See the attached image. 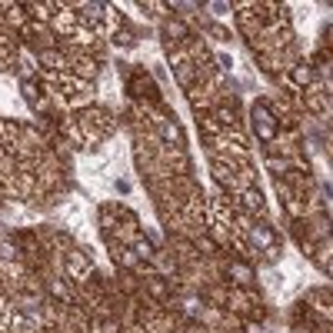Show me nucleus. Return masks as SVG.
Wrapping results in <instances>:
<instances>
[{"label":"nucleus","mask_w":333,"mask_h":333,"mask_svg":"<svg viewBox=\"0 0 333 333\" xmlns=\"http://www.w3.org/2000/svg\"><path fill=\"white\" fill-rule=\"evenodd\" d=\"M253 127H256V137H263V140H270V137L277 133L273 117H270V110H266L263 103H256V107H253Z\"/></svg>","instance_id":"f257e3e1"},{"label":"nucleus","mask_w":333,"mask_h":333,"mask_svg":"<svg viewBox=\"0 0 333 333\" xmlns=\"http://www.w3.org/2000/svg\"><path fill=\"white\" fill-rule=\"evenodd\" d=\"M293 83H300V87L313 83V70L310 67H297V70H293Z\"/></svg>","instance_id":"f03ea898"},{"label":"nucleus","mask_w":333,"mask_h":333,"mask_svg":"<svg viewBox=\"0 0 333 333\" xmlns=\"http://www.w3.org/2000/svg\"><path fill=\"white\" fill-rule=\"evenodd\" d=\"M244 200H247V207H250V210H263V197H260L256 190H247Z\"/></svg>","instance_id":"7ed1b4c3"}]
</instances>
